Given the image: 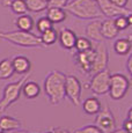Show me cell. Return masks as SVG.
I'll list each match as a JSON object with an SVG mask.
<instances>
[{"label":"cell","instance_id":"cell-1","mask_svg":"<svg viewBox=\"0 0 132 133\" xmlns=\"http://www.w3.org/2000/svg\"><path fill=\"white\" fill-rule=\"evenodd\" d=\"M65 80L66 75L57 70L50 72L45 78L44 91L53 105L59 104L65 98Z\"/></svg>","mask_w":132,"mask_h":133},{"label":"cell","instance_id":"cell-2","mask_svg":"<svg viewBox=\"0 0 132 133\" xmlns=\"http://www.w3.org/2000/svg\"><path fill=\"white\" fill-rule=\"evenodd\" d=\"M65 11L81 20H95L103 16L97 0H71L65 6Z\"/></svg>","mask_w":132,"mask_h":133},{"label":"cell","instance_id":"cell-3","mask_svg":"<svg viewBox=\"0 0 132 133\" xmlns=\"http://www.w3.org/2000/svg\"><path fill=\"white\" fill-rule=\"evenodd\" d=\"M0 38L6 39L12 44L19 45L23 48H41L44 46L39 36L32 34L31 31H23V30H16V31H0Z\"/></svg>","mask_w":132,"mask_h":133},{"label":"cell","instance_id":"cell-4","mask_svg":"<svg viewBox=\"0 0 132 133\" xmlns=\"http://www.w3.org/2000/svg\"><path fill=\"white\" fill-rule=\"evenodd\" d=\"M30 76V72L23 74L21 79H19L15 82H11L7 86H5L4 91H2V97L0 99V112L6 111L14 102H16L19 99L20 95L22 93V86L24 85V82L28 80V78Z\"/></svg>","mask_w":132,"mask_h":133},{"label":"cell","instance_id":"cell-5","mask_svg":"<svg viewBox=\"0 0 132 133\" xmlns=\"http://www.w3.org/2000/svg\"><path fill=\"white\" fill-rule=\"evenodd\" d=\"M130 88V80L125 75L121 73L111 74L110 88H109V96L115 101H119L126 95Z\"/></svg>","mask_w":132,"mask_h":133},{"label":"cell","instance_id":"cell-6","mask_svg":"<svg viewBox=\"0 0 132 133\" xmlns=\"http://www.w3.org/2000/svg\"><path fill=\"white\" fill-rule=\"evenodd\" d=\"M110 79L111 73L107 68L94 74L92 80L88 83V87L95 95H105L110 88Z\"/></svg>","mask_w":132,"mask_h":133},{"label":"cell","instance_id":"cell-7","mask_svg":"<svg viewBox=\"0 0 132 133\" xmlns=\"http://www.w3.org/2000/svg\"><path fill=\"white\" fill-rule=\"evenodd\" d=\"M81 82L74 75H66L65 80V96L78 107L81 102Z\"/></svg>","mask_w":132,"mask_h":133},{"label":"cell","instance_id":"cell-8","mask_svg":"<svg viewBox=\"0 0 132 133\" xmlns=\"http://www.w3.org/2000/svg\"><path fill=\"white\" fill-rule=\"evenodd\" d=\"M95 124L103 133H110L116 130V121L108 105L103 107L97 114Z\"/></svg>","mask_w":132,"mask_h":133},{"label":"cell","instance_id":"cell-9","mask_svg":"<svg viewBox=\"0 0 132 133\" xmlns=\"http://www.w3.org/2000/svg\"><path fill=\"white\" fill-rule=\"evenodd\" d=\"M108 60H109V53L108 48L103 42H98L97 46L95 48V56L90 68V73H97L103 70L108 68Z\"/></svg>","mask_w":132,"mask_h":133},{"label":"cell","instance_id":"cell-10","mask_svg":"<svg viewBox=\"0 0 132 133\" xmlns=\"http://www.w3.org/2000/svg\"><path fill=\"white\" fill-rule=\"evenodd\" d=\"M97 4L103 16L111 17V19L118 16V15H128L129 13H131L130 9H128L126 7H119L117 5L113 4L110 0H97Z\"/></svg>","mask_w":132,"mask_h":133},{"label":"cell","instance_id":"cell-11","mask_svg":"<svg viewBox=\"0 0 132 133\" xmlns=\"http://www.w3.org/2000/svg\"><path fill=\"white\" fill-rule=\"evenodd\" d=\"M94 56H95V49L93 48L89 49V50L82 51V52H78L75 55V63H77L78 67L80 68L81 73L90 74Z\"/></svg>","mask_w":132,"mask_h":133},{"label":"cell","instance_id":"cell-12","mask_svg":"<svg viewBox=\"0 0 132 133\" xmlns=\"http://www.w3.org/2000/svg\"><path fill=\"white\" fill-rule=\"evenodd\" d=\"M86 36L87 38H89L90 41L94 42H103L104 38L102 36V32H101V21L98 19L92 20L87 25H86Z\"/></svg>","mask_w":132,"mask_h":133},{"label":"cell","instance_id":"cell-13","mask_svg":"<svg viewBox=\"0 0 132 133\" xmlns=\"http://www.w3.org/2000/svg\"><path fill=\"white\" fill-rule=\"evenodd\" d=\"M77 35L74 31L68 28H63L60 32L58 34V41H59L60 45H62L66 50H72L74 49L75 42H77Z\"/></svg>","mask_w":132,"mask_h":133},{"label":"cell","instance_id":"cell-14","mask_svg":"<svg viewBox=\"0 0 132 133\" xmlns=\"http://www.w3.org/2000/svg\"><path fill=\"white\" fill-rule=\"evenodd\" d=\"M101 32L104 39H114L118 35L119 30L116 28L114 19L107 17L105 20L101 21Z\"/></svg>","mask_w":132,"mask_h":133},{"label":"cell","instance_id":"cell-15","mask_svg":"<svg viewBox=\"0 0 132 133\" xmlns=\"http://www.w3.org/2000/svg\"><path fill=\"white\" fill-rule=\"evenodd\" d=\"M12 64L14 67V72L17 74H26L30 72L31 68V64L28 58L23 56H16L12 59Z\"/></svg>","mask_w":132,"mask_h":133},{"label":"cell","instance_id":"cell-16","mask_svg":"<svg viewBox=\"0 0 132 133\" xmlns=\"http://www.w3.org/2000/svg\"><path fill=\"white\" fill-rule=\"evenodd\" d=\"M22 94L28 99H34L41 94V87L35 81H26L22 86Z\"/></svg>","mask_w":132,"mask_h":133},{"label":"cell","instance_id":"cell-17","mask_svg":"<svg viewBox=\"0 0 132 133\" xmlns=\"http://www.w3.org/2000/svg\"><path fill=\"white\" fill-rule=\"evenodd\" d=\"M82 109L87 115H97L102 109V104L96 97H88L83 101Z\"/></svg>","mask_w":132,"mask_h":133},{"label":"cell","instance_id":"cell-18","mask_svg":"<svg viewBox=\"0 0 132 133\" xmlns=\"http://www.w3.org/2000/svg\"><path fill=\"white\" fill-rule=\"evenodd\" d=\"M22 126L21 122L19 119L14 118L11 116H4L0 118V131L2 132H8V131H14Z\"/></svg>","mask_w":132,"mask_h":133},{"label":"cell","instance_id":"cell-19","mask_svg":"<svg viewBox=\"0 0 132 133\" xmlns=\"http://www.w3.org/2000/svg\"><path fill=\"white\" fill-rule=\"evenodd\" d=\"M47 17L52 23H62L66 19V11L65 8H59V7H48Z\"/></svg>","mask_w":132,"mask_h":133},{"label":"cell","instance_id":"cell-20","mask_svg":"<svg viewBox=\"0 0 132 133\" xmlns=\"http://www.w3.org/2000/svg\"><path fill=\"white\" fill-rule=\"evenodd\" d=\"M132 49V42L131 38H118L114 43V50L119 56L128 55Z\"/></svg>","mask_w":132,"mask_h":133},{"label":"cell","instance_id":"cell-21","mask_svg":"<svg viewBox=\"0 0 132 133\" xmlns=\"http://www.w3.org/2000/svg\"><path fill=\"white\" fill-rule=\"evenodd\" d=\"M14 74V67L12 64V59L5 58L0 61V80H7L12 78Z\"/></svg>","mask_w":132,"mask_h":133},{"label":"cell","instance_id":"cell-22","mask_svg":"<svg viewBox=\"0 0 132 133\" xmlns=\"http://www.w3.org/2000/svg\"><path fill=\"white\" fill-rule=\"evenodd\" d=\"M15 24H16L17 29L23 30V31H31L35 25L32 17L27 14L19 15V17H17L16 21H15Z\"/></svg>","mask_w":132,"mask_h":133},{"label":"cell","instance_id":"cell-23","mask_svg":"<svg viewBox=\"0 0 132 133\" xmlns=\"http://www.w3.org/2000/svg\"><path fill=\"white\" fill-rule=\"evenodd\" d=\"M39 37L42 39V43L44 44V46H50V45H53L58 41V32L53 28H51V29H48L44 32H42Z\"/></svg>","mask_w":132,"mask_h":133},{"label":"cell","instance_id":"cell-24","mask_svg":"<svg viewBox=\"0 0 132 133\" xmlns=\"http://www.w3.org/2000/svg\"><path fill=\"white\" fill-rule=\"evenodd\" d=\"M26 4L28 7V11L32 13H39L43 11H47L48 1L45 0H26Z\"/></svg>","mask_w":132,"mask_h":133},{"label":"cell","instance_id":"cell-25","mask_svg":"<svg viewBox=\"0 0 132 133\" xmlns=\"http://www.w3.org/2000/svg\"><path fill=\"white\" fill-rule=\"evenodd\" d=\"M9 8L12 9V12L17 15L27 14V12H28L26 0H12V4Z\"/></svg>","mask_w":132,"mask_h":133},{"label":"cell","instance_id":"cell-26","mask_svg":"<svg viewBox=\"0 0 132 133\" xmlns=\"http://www.w3.org/2000/svg\"><path fill=\"white\" fill-rule=\"evenodd\" d=\"M92 48H93V44L89 38H87V37H78L77 38L74 49L78 52H82V51L89 50V49H92Z\"/></svg>","mask_w":132,"mask_h":133},{"label":"cell","instance_id":"cell-27","mask_svg":"<svg viewBox=\"0 0 132 133\" xmlns=\"http://www.w3.org/2000/svg\"><path fill=\"white\" fill-rule=\"evenodd\" d=\"M36 28H37V30H38L39 34H42V32H44L45 30L53 28V23L48 19L47 16H44V17L38 19V21L36 22Z\"/></svg>","mask_w":132,"mask_h":133},{"label":"cell","instance_id":"cell-28","mask_svg":"<svg viewBox=\"0 0 132 133\" xmlns=\"http://www.w3.org/2000/svg\"><path fill=\"white\" fill-rule=\"evenodd\" d=\"M114 22H115L116 28L119 31L129 28V22H128V19H126V15H118V16L114 17Z\"/></svg>","mask_w":132,"mask_h":133},{"label":"cell","instance_id":"cell-29","mask_svg":"<svg viewBox=\"0 0 132 133\" xmlns=\"http://www.w3.org/2000/svg\"><path fill=\"white\" fill-rule=\"evenodd\" d=\"M74 133H103L96 125H86L81 129L75 130Z\"/></svg>","mask_w":132,"mask_h":133},{"label":"cell","instance_id":"cell-30","mask_svg":"<svg viewBox=\"0 0 132 133\" xmlns=\"http://www.w3.org/2000/svg\"><path fill=\"white\" fill-rule=\"evenodd\" d=\"M68 0H49L48 1V6L49 7H59V8H65L67 5Z\"/></svg>","mask_w":132,"mask_h":133},{"label":"cell","instance_id":"cell-31","mask_svg":"<svg viewBox=\"0 0 132 133\" xmlns=\"http://www.w3.org/2000/svg\"><path fill=\"white\" fill-rule=\"evenodd\" d=\"M126 70L130 74V86L132 87V53L128 58V61H126Z\"/></svg>","mask_w":132,"mask_h":133},{"label":"cell","instance_id":"cell-32","mask_svg":"<svg viewBox=\"0 0 132 133\" xmlns=\"http://www.w3.org/2000/svg\"><path fill=\"white\" fill-rule=\"evenodd\" d=\"M123 130L126 133H132V121L131 119H126L125 122L123 123Z\"/></svg>","mask_w":132,"mask_h":133},{"label":"cell","instance_id":"cell-33","mask_svg":"<svg viewBox=\"0 0 132 133\" xmlns=\"http://www.w3.org/2000/svg\"><path fill=\"white\" fill-rule=\"evenodd\" d=\"M113 4L117 5L119 7H126V5H128L129 0H110Z\"/></svg>","mask_w":132,"mask_h":133},{"label":"cell","instance_id":"cell-34","mask_svg":"<svg viewBox=\"0 0 132 133\" xmlns=\"http://www.w3.org/2000/svg\"><path fill=\"white\" fill-rule=\"evenodd\" d=\"M52 133H70L66 129H63V127H53V129L50 130Z\"/></svg>","mask_w":132,"mask_h":133},{"label":"cell","instance_id":"cell-35","mask_svg":"<svg viewBox=\"0 0 132 133\" xmlns=\"http://www.w3.org/2000/svg\"><path fill=\"white\" fill-rule=\"evenodd\" d=\"M12 0H1V5L4 7H11Z\"/></svg>","mask_w":132,"mask_h":133},{"label":"cell","instance_id":"cell-36","mask_svg":"<svg viewBox=\"0 0 132 133\" xmlns=\"http://www.w3.org/2000/svg\"><path fill=\"white\" fill-rule=\"evenodd\" d=\"M126 19H128V22H129V27H132V12L126 15Z\"/></svg>","mask_w":132,"mask_h":133},{"label":"cell","instance_id":"cell-37","mask_svg":"<svg viewBox=\"0 0 132 133\" xmlns=\"http://www.w3.org/2000/svg\"><path fill=\"white\" fill-rule=\"evenodd\" d=\"M110 133H126V132L124 131L123 129H119V130H115V131H113V132H110Z\"/></svg>","mask_w":132,"mask_h":133},{"label":"cell","instance_id":"cell-38","mask_svg":"<svg viewBox=\"0 0 132 133\" xmlns=\"http://www.w3.org/2000/svg\"><path fill=\"white\" fill-rule=\"evenodd\" d=\"M128 118L132 121V107L130 108V110H129V112H128Z\"/></svg>","mask_w":132,"mask_h":133},{"label":"cell","instance_id":"cell-39","mask_svg":"<svg viewBox=\"0 0 132 133\" xmlns=\"http://www.w3.org/2000/svg\"><path fill=\"white\" fill-rule=\"evenodd\" d=\"M14 133H29L26 130H17V131H14Z\"/></svg>","mask_w":132,"mask_h":133},{"label":"cell","instance_id":"cell-40","mask_svg":"<svg viewBox=\"0 0 132 133\" xmlns=\"http://www.w3.org/2000/svg\"><path fill=\"white\" fill-rule=\"evenodd\" d=\"M45 133H52V132H51V131H49V132H45Z\"/></svg>","mask_w":132,"mask_h":133},{"label":"cell","instance_id":"cell-41","mask_svg":"<svg viewBox=\"0 0 132 133\" xmlns=\"http://www.w3.org/2000/svg\"><path fill=\"white\" fill-rule=\"evenodd\" d=\"M0 133H6V132H2V131H0Z\"/></svg>","mask_w":132,"mask_h":133},{"label":"cell","instance_id":"cell-42","mask_svg":"<svg viewBox=\"0 0 132 133\" xmlns=\"http://www.w3.org/2000/svg\"><path fill=\"white\" fill-rule=\"evenodd\" d=\"M45 1H49V0H45Z\"/></svg>","mask_w":132,"mask_h":133}]
</instances>
